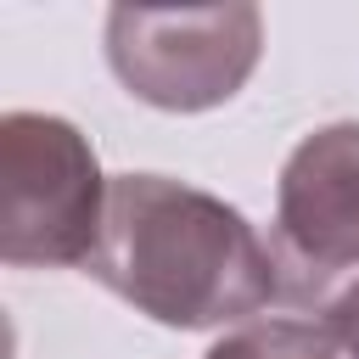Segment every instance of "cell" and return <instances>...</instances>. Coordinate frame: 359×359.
<instances>
[{
	"mask_svg": "<svg viewBox=\"0 0 359 359\" xmlns=\"http://www.w3.org/2000/svg\"><path fill=\"white\" fill-rule=\"evenodd\" d=\"M84 275L174 331L247 320L286 292L280 258L230 202L163 174L107 185V224Z\"/></svg>",
	"mask_w": 359,
	"mask_h": 359,
	"instance_id": "6da1fadb",
	"label": "cell"
},
{
	"mask_svg": "<svg viewBox=\"0 0 359 359\" xmlns=\"http://www.w3.org/2000/svg\"><path fill=\"white\" fill-rule=\"evenodd\" d=\"M107 185L90 140L50 112L0 118V258L11 269L90 264L107 224Z\"/></svg>",
	"mask_w": 359,
	"mask_h": 359,
	"instance_id": "7a4b0ae2",
	"label": "cell"
},
{
	"mask_svg": "<svg viewBox=\"0 0 359 359\" xmlns=\"http://www.w3.org/2000/svg\"><path fill=\"white\" fill-rule=\"evenodd\" d=\"M264 50L258 6H208V11H107V62L123 90L163 112H208L230 101Z\"/></svg>",
	"mask_w": 359,
	"mask_h": 359,
	"instance_id": "3957f363",
	"label": "cell"
},
{
	"mask_svg": "<svg viewBox=\"0 0 359 359\" xmlns=\"http://www.w3.org/2000/svg\"><path fill=\"white\" fill-rule=\"evenodd\" d=\"M275 258L303 303L359 275V123H325L292 146L275 185Z\"/></svg>",
	"mask_w": 359,
	"mask_h": 359,
	"instance_id": "277c9868",
	"label": "cell"
},
{
	"mask_svg": "<svg viewBox=\"0 0 359 359\" xmlns=\"http://www.w3.org/2000/svg\"><path fill=\"white\" fill-rule=\"evenodd\" d=\"M202 359H337V337L314 320H258L219 337Z\"/></svg>",
	"mask_w": 359,
	"mask_h": 359,
	"instance_id": "5b68a950",
	"label": "cell"
},
{
	"mask_svg": "<svg viewBox=\"0 0 359 359\" xmlns=\"http://www.w3.org/2000/svg\"><path fill=\"white\" fill-rule=\"evenodd\" d=\"M320 314H325V331L337 337V348L348 359H359V275L342 280V286H331V297L320 303Z\"/></svg>",
	"mask_w": 359,
	"mask_h": 359,
	"instance_id": "8992f818",
	"label": "cell"
}]
</instances>
